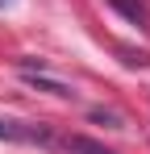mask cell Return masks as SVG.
Listing matches in <instances>:
<instances>
[{
	"label": "cell",
	"instance_id": "2",
	"mask_svg": "<svg viewBox=\"0 0 150 154\" xmlns=\"http://www.w3.org/2000/svg\"><path fill=\"white\" fill-rule=\"evenodd\" d=\"M0 142H54V133L46 125H29V121H8L0 117Z\"/></svg>",
	"mask_w": 150,
	"mask_h": 154
},
{
	"label": "cell",
	"instance_id": "4",
	"mask_svg": "<svg viewBox=\"0 0 150 154\" xmlns=\"http://www.w3.org/2000/svg\"><path fill=\"white\" fill-rule=\"evenodd\" d=\"M88 117H92L96 125H108V129H125V117H121V112H113V108H92Z\"/></svg>",
	"mask_w": 150,
	"mask_h": 154
},
{
	"label": "cell",
	"instance_id": "5",
	"mask_svg": "<svg viewBox=\"0 0 150 154\" xmlns=\"http://www.w3.org/2000/svg\"><path fill=\"white\" fill-rule=\"evenodd\" d=\"M113 4L121 8V13L129 17V21H142V4H138V0H113Z\"/></svg>",
	"mask_w": 150,
	"mask_h": 154
},
{
	"label": "cell",
	"instance_id": "1",
	"mask_svg": "<svg viewBox=\"0 0 150 154\" xmlns=\"http://www.w3.org/2000/svg\"><path fill=\"white\" fill-rule=\"evenodd\" d=\"M17 71H21V79L29 83V88H42V92H50V96H58V100H67V96H75V92H71V83H63L58 75H50L46 67H33L29 58H25V63L17 67Z\"/></svg>",
	"mask_w": 150,
	"mask_h": 154
},
{
	"label": "cell",
	"instance_id": "6",
	"mask_svg": "<svg viewBox=\"0 0 150 154\" xmlns=\"http://www.w3.org/2000/svg\"><path fill=\"white\" fill-rule=\"evenodd\" d=\"M121 54H125V63H129V67H146V63H150V54H146V50H138V54H133L129 46H121Z\"/></svg>",
	"mask_w": 150,
	"mask_h": 154
},
{
	"label": "cell",
	"instance_id": "3",
	"mask_svg": "<svg viewBox=\"0 0 150 154\" xmlns=\"http://www.w3.org/2000/svg\"><path fill=\"white\" fill-rule=\"evenodd\" d=\"M63 150L67 154H113L104 142H92V137H83V133H67V137H63Z\"/></svg>",
	"mask_w": 150,
	"mask_h": 154
}]
</instances>
